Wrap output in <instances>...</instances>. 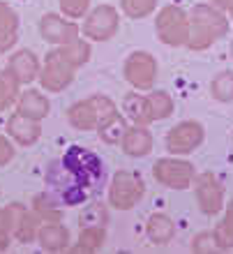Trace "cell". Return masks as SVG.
I'll list each match as a JSON object with an SVG mask.
<instances>
[{
  "instance_id": "cell-1",
  "label": "cell",
  "mask_w": 233,
  "mask_h": 254,
  "mask_svg": "<svg viewBox=\"0 0 233 254\" xmlns=\"http://www.w3.org/2000/svg\"><path fill=\"white\" fill-rule=\"evenodd\" d=\"M107 183L104 162L83 146H72L47 169V188L62 206H81L95 199Z\"/></svg>"
},
{
  "instance_id": "cell-2",
  "label": "cell",
  "mask_w": 233,
  "mask_h": 254,
  "mask_svg": "<svg viewBox=\"0 0 233 254\" xmlns=\"http://www.w3.org/2000/svg\"><path fill=\"white\" fill-rule=\"evenodd\" d=\"M114 28H116V14L111 9H107V7H102L86 23V33L93 35V37H107Z\"/></svg>"
},
{
  "instance_id": "cell-3",
  "label": "cell",
  "mask_w": 233,
  "mask_h": 254,
  "mask_svg": "<svg viewBox=\"0 0 233 254\" xmlns=\"http://www.w3.org/2000/svg\"><path fill=\"white\" fill-rule=\"evenodd\" d=\"M42 33L54 42H67V40H72L76 30L69 23H62L58 16H47L44 23H42Z\"/></svg>"
},
{
  "instance_id": "cell-4",
  "label": "cell",
  "mask_w": 233,
  "mask_h": 254,
  "mask_svg": "<svg viewBox=\"0 0 233 254\" xmlns=\"http://www.w3.org/2000/svg\"><path fill=\"white\" fill-rule=\"evenodd\" d=\"M9 132H12L21 143H30V141H35L40 136V127L35 125L28 116H16V118L9 121Z\"/></svg>"
},
{
  "instance_id": "cell-5",
  "label": "cell",
  "mask_w": 233,
  "mask_h": 254,
  "mask_svg": "<svg viewBox=\"0 0 233 254\" xmlns=\"http://www.w3.org/2000/svg\"><path fill=\"white\" fill-rule=\"evenodd\" d=\"M21 114H26L28 118H40V116L47 114V100L42 97L40 93H30L23 95V100H21Z\"/></svg>"
},
{
  "instance_id": "cell-6",
  "label": "cell",
  "mask_w": 233,
  "mask_h": 254,
  "mask_svg": "<svg viewBox=\"0 0 233 254\" xmlns=\"http://www.w3.org/2000/svg\"><path fill=\"white\" fill-rule=\"evenodd\" d=\"M14 30H16V16L7 7L0 5V51L12 44Z\"/></svg>"
},
{
  "instance_id": "cell-7",
  "label": "cell",
  "mask_w": 233,
  "mask_h": 254,
  "mask_svg": "<svg viewBox=\"0 0 233 254\" xmlns=\"http://www.w3.org/2000/svg\"><path fill=\"white\" fill-rule=\"evenodd\" d=\"M12 67H14V72L19 74L21 81H30L33 79V74H35V69H37V61H35V56L21 51L19 56H14Z\"/></svg>"
},
{
  "instance_id": "cell-8",
  "label": "cell",
  "mask_w": 233,
  "mask_h": 254,
  "mask_svg": "<svg viewBox=\"0 0 233 254\" xmlns=\"http://www.w3.org/2000/svg\"><path fill=\"white\" fill-rule=\"evenodd\" d=\"M65 243H67V234L62 227L44 229V234H42V245L47 250H58V248H62Z\"/></svg>"
},
{
  "instance_id": "cell-9",
  "label": "cell",
  "mask_w": 233,
  "mask_h": 254,
  "mask_svg": "<svg viewBox=\"0 0 233 254\" xmlns=\"http://www.w3.org/2000/svg\"><path fill=\"white\" fill-rule=\"evenodd\" d=\"M125 148H127V153H132V155L148 153V139L134 132V134H129V139L125 141Z\"/></svg>"
},
{
  "instance_id": "cell-10",
  "label": "cell",
  "mask_w": 233,
  "mask_h": 254,
  "mask_svg": "<svg viewBox=\"0 0 233 254\" xmlns=\"http://www.w3.org/2000/svg\"><path fill=\"white\" fill-rule=\"evenodd\" d=\"M88 0H62V7H65V12H69L72 16H79L83 12V7H86Z\"/></svg>"
},
{
  "instance_id": "cell-11",
  "label": "cell",
  "mask_w": 233,
  "mask_h": 254,
  "mask_svg": "<svg viewBox=\"0 0 233 254\" xmlns=\"http://www.w3.org/2000/svg\"><path fill=\"white\" fill-rule=\"evenodd\" d=\"M9 157H12V150H9V146H7L5 141L0 139V164H5Z\"/></svg>"
},
{
  "instance_id": "cell-12",
  "label": "cell",
  "mask_w": 233,
  "mask_h": 254,
  "mask_svg": "<svg viewBox=\"0 0 233 254\" xmlns=\"http://www.w3.org/2000/svg\"><path fill=\"white\" fill-rule=\"evenodd\" d=\"M7 100H9V95H7V90H5V86H2V81H0V109L7 104Z\"/></svg>"
}]
</instances>
